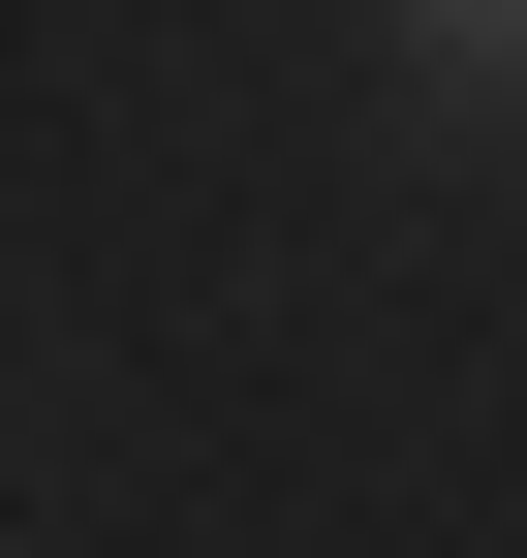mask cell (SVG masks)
<instances>
[{
    "mask_svg": "<svg viewBox=\"0 0 527 558\" xmlns=\"http://www.w3.org/2000/svg\"><path fill=\"white\" fill-rule=\"evenodd\" d=\"M434 62H527V0H434Z\"/></svg>",
    "mask_w": 527,
    "mask_h": 558,
    "instance_id": "1",
    "label": "cell"
}]
</instances>
